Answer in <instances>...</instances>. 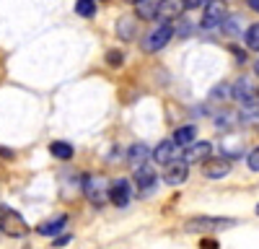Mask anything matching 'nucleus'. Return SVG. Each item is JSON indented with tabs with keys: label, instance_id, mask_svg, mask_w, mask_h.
I'll list each match as a JSON object with an SVG mask.
<instances>
[{
	"label": "nucleus",
	"instance_id": "1",
	"mask_svg": "<svg viewBox=\"0 0 259 249\" xmlns=\"http://www.w3.org/2000/svg\"><path fill=\"white\" fill-rule=\"evenodd\" d=\"M236 218H212V216H197V218H189L184 223V231L187 234H218L226 231V228H233Z\"/></svg>",
	"mask_w": 259,
	"mask_h": 249
},
{
	"label": "nucleus",
	"instance_id": "15",
	"mask_svg": "<svg viewBox=\"0 0 259 249\" xmlns=\"http://www.w3.org/2000/svg\"><path fill=\"white\" fill-rule=\"evenodd\" d=\"M231 96L236 99V101H241V104H246V101H251L254 99V91H251V83H249V78H239L233 83V89H231Z\"/></svg>",
	"mask_w": 259,
	"mask_h": 249
},
{
	"label": "nucleus",
	"instance_id": "6",
	"mask_svg": "<svg viewBox=\"0 0 259 249\" xmlns=\"http://www.w3.org/2000/svg\"><path fill=\"white\" fill-rule=\"evenodd\" d=\"M202 174H205L207 179H223V177L231 174V161H226L223 156L207 158V161L202 163Z\"/></svg>",
	"mask_w": 259,
	"mask_h": 249
},
{
	"label": "nucleus",
	"instance_id": "17",
	"mask_svg": "<svg viewBox=\"0 0 259 249\" xmlns=\"http://www.w3.org/2000/svg\"><path fill=\"white\" fill-rule=\"evenodd\" d=\"M50 153H52L55 158L68 161V158H73V145H70V143H65V140H55V143L50 145Z\"/></svg>",
	"mask_w": 259,
	"mask_h": 249
},
{
	"label": "nucleus",
	"instance_id": "5",
	"mask_svg": "<svg viewBox=\"0 0 259 249\" xmlns=\"http://www.w3.org/2000/svg\"><path fill=\"white\" fill-rule=\"evenodd\" d=\"M133 197V184L127 179H112L109 182V200L117 205V208H124Z\"/></svg>",
	"mask_w": 259,
	"mask_h": 249
},
{
	"label": "nucleus",
	"instance_id": "13",
	"mask_svg": "<svg viewBox=\"0 0 259 249\" xmlns=\"http://www.w3.org/2000/svg\"><path fill=\"white\" fill-rule=\"evenodd\" d=\"M150 156H153V153L148 151L145 143H135L133 148H130V153H127V161H130V166L138 172V169H143V166H145V161H148Z\"/></svg>",
	"mask_w": 259,
	"mask_h": 249
},
{
	"label": "nucleus",
	"instance_id": "8",
	"mask_svg": "<svg viewBox=\"0 0 259 249\" xmlns=\"http://www.w3.org/2000/svg\"><path fill=\"white\" fill-rule=\"evenodd\" d=\"M179 145L174 143V140H161L158 145H156V151H153V158L158 161V163H174V161H182L179 158Z\"/></svg>",
	"mask_w": 259,
	"mask_h": 249
},
{
	"label": "nucleus",
	"instance_id": "21",
	"mask_svg": "<svg viewBox=\"0 0 259 249\" xmlns=\"http://www.w3.org/2000/svg\"><path fill=\"white\" fill-rule=\"evenodd\" d=\"M117 34L127 42V39H133L135 36V26H133V18H122L119 21V26H117Z\"/></svg>",
	"mask_w": 259,
	"mask_h": 249
},
{
	"label": "nucleus",
	"instance_id": "7",
	"mask_svg": "<svg viewBox=\"0 0 259 249\" xmlns=\"http://www.w3.org/2000/svg\"><path fill=\"white\" fill-rule=\"evenodd\" d=\"M226 21V13H223V6L221 3H205V11H202V29H215V26H223Z\"/></svg>",
	"mask_w": 259,
	"mask_h": 249
},
{
	"label": "nucleus",
	"instance_id": "20",
	"mask_svg": "<svg viewBox=\"0 0 259 249\" xmlns=\"http://www.w3.org/2000/svg\"><path fill=\"white\" fill-rule=\"evenodd\" d=\"M75 13L91 18L96 13V3H94V0H78V3H75Z\"/></svg>",
	"mask_w": 259,
	"mask_h": 249
},
{
	"label": "nucleus",
	"instance_id": "27",
	"mask_svg": "<svg viewBox=\"0 0 259 249\" xmlns=\"http://www.w3.org/2000/svg\"><path fill=\"white\" fill-rule=\"evenodd\" d=\"M200 246H202V249H218V244H215V241H210V239H207V241H202Z\"/></svg>",
	"mask_w": 259,
	"mask_h": 249
},
{
	"label": "nucleus",
	"instance_id": "28",
	"mask_svg": "<svg viewBox=\"0 0 259 249\" xmlns=\"http://www.w3.org/2000/svg\"><path fill=\"white\" fill-rule=\"evenodd\" d=\"M246 6H249L251 11H256V13H259V0H249V3H246Z\"/></svg>",
	"mask_w": 259,
	"mask_h": 249
},
{
	"label": "nucleus",
	"instance_id": "24",
	"mask_svg": "<svg viewBox=\"0 0 259 249\" xmlns=\"http://www.w3.org/2000/svg\"><path fill=\"white\" fill-rule=\"evenodd\" d=\"M122 60H124V57H122V52H117V50L106 55V62H109V65H114V68H117V65H122Z\"/></svg>",
	"mask_w": 259,
	"mask_h": 249
},
{
	"label": "nucleus",
	"instance_id": "16",
	"mask_svg": "<svg viewBox=\"0 0 259 249\" xmlns=\"http://www.w3.org/2000/svg\"><path fill=\"white\" fill-rule=\"evenodd\" d=\"M194 138H197V128L194 124H182V128H177V133H174V140L179 148H187V145H192L194 143Z\"/></svg>",
	"mask_w": 259,
	"mask_h": 249
},
{
	"label": "nucleus",
	"instance_id": "19",
	"mask_svg": "<svg viewBox=\"0 0 259 249\" xmlns=\"http://www.w3.org/2000/svg\"><path fill=\"white\" fill-rule=\"evenodd\" d=\"M246 47L251 52H259V24H251L246 29Z\"/></svg>",
	"mask_w": 259,
	"mask_h": 249
},
{
	"label": "nucleus",
	"instance_id": "31",
	"mask_svg": "<svg viewBox=\"0 0 259 249\" xmlns=\"http://www.w3.org/2000/svg\"><path fill=\"white\" fill-rule=\"evenodd\" d=\"M256 216H259V205H256Z\"/></svg>",
	"mask_w": 259,
	"mask_h": 249
},
{
	"label": "nucleus",
	"instance_id": "29",
	"mask_svg": "<svg viewBox=\"0 0 259 249\" xmlns=\"http://www.w3.org/2000/svg\"><path fill=\"white\" fill-rule=\"evenodd\" d=\"M70 236H62V239H55V246H62V244H68Z\"/></svg>",
	"mask_w": 259,
	"mask_h": 249
},
{
	"label": "nucleus",
	"instance_id": "14",
	"mask_svg": "<svg viewBox=\"0 0 259 249\" xmlns=\"http://www.w3.org/2000/svg\"><path fill=\"white\" fill-rule=\"evenodd\" d=\"M65 223H68V216L60 213V216H55V218H50V221H45V223H39V226H36V234H41V236L60 234L62 228H65Z\"/></svg>",
	"mask_w": 259,
	"mask_h": 249
},
{
	"label": "nucleus",
	"instance_id": "2",
	"mask_svg": "<svg viewBox=\"0 0 259 249\" xmlns=\"http://www.w3.org/2000/svg\"><path fill=\"white\" fill-rule=\"evenodd\" d=\"M0 234H6L11 239H24L29 236V223L24 221V216L11 211V208H3L0 211Z\"/></svg>",
	"mask_w": 259,
	"mask_h": 249
},
{
	"label": "nucleus",
	"instance_id": "11",
	"mask_svg": "<svg viewBox=\"0 0 259 249\" xmlns=\"http://www.w3.org/2000/svg\"><path fill=\"white\" fill-rule=\"evenodd\" d=\"M135 184H138V190H140V192H153V190H156V184H158V177H156L153 169L143 166V169L135 172Z\"/></svg>",
	"mask_w": 259,
	"mask_h": 249
},
{
	"label": "nucleus",
	"instance_id": "25",
	"mask_svg": "<svg viewBox=\"0 0 259 249\" xmlns=\"http://www.w3.org/2000/svg\"><path fill=\"white\" fill-rule=\"evenodd\" d=\"M189 26H192L189 21H187V18H182V21H179V29H177V34H179V36H189V34H192V29H189Z\"/></svg>",
	"mask_w": 259,
	"mask_h": 249
},
{
	"label": "nucleus",
	"instance_id": "23",
	"mask_svg": "<svg viewBox=\"0 0 259 249\" xmlns=\"http://www.w3.org/2000/svg\"><path fill=\"white\" fill-rule=\"evenodd\" d=\"M231 86L228 83H223V86H215V91H212V99H226V96H231V91H228Z\"/></svg>",
	"mask_w": 259,
	"mask_h": 249
},
{
	"label": "nucleus",
	"instance_id": "9",
	"mask_svg": "<svg viewBox=\"0 0 259 249\" xmlns=\"http://www.w3.org/2000/svg\"><path fill=\"white\" fill-rule=\"evenodd\" d=\"M187 177H189V166H187L184 161H174V163H168V166H166V172H163V182H166V184H171V187L184 184V182H187Z\"/></svg>",
	"mask_w": 259,
	"mask_h": 249
},
{
	"label": "nucleus",
	"instance_id": "10",
	"mask_svg": "<svg viewBox=\"0 0 259 249\" xmlns=\"http://www.w3.org/2000/svg\"><path fill=\"white\" fill-rule=\"evenodd\" d=\"M210 151H212V145L207 143V140H202V143H192L189 145V151H184V163L189 166V163H194V161H207L210 158Z\"/></svg>",
	"mask_w": 259,
	"mask_h": 249
},
{
	"label": "nucleus",
	"instance_id": "26",
	"mask_svg": "<svg viewBox=\"0 0 259 249\" xmlns=\"http://www.w3.org/2000/svg\"><path fill=\"white\" fill-rule=\"evenodd\" d=\"M200 6H205V3H200V0H187V3H182V8H187V11H194Z\"/></svg>",
	"mask_w": 259,
	"mask_h": 249
},
{
	"label": "nucleus",
	"instance_id": "22",
	"mask_svg": "<svg viewBox=\"0 0 259 249\" xmlns=\"http://www.w3.org/2000/svg\"><path fill=\"white\" fill-rule=\"evenodd\" d=\"M246 166L251 172H259V148H254L249 156H246Z\"/></svg>",
	"mask_w": 259,
	"mask_h": 249
},
{
	"label": "nucleus",
	"instance_id": "30",
	"mask_svg": "<svg viewBox=\"0 0 259 249\" xmlns=\"http://www.w3.org/2000/svg\"><path fill=\"white\" fill-rule=\"evenodd\" d=\"M254 73H256V75H259V60H256V62H254Z\"/></svg>",
	"mask_w": 259,
	"mask_h": 249
},
{
	"label": "nucleus",
	"instance_id": "18",
	"mask_svg": "<svg viewBox=\"0 0 259 249\" xmlns=\"http://www.w3.org/2000/svg\"><path fill=\"white\" fill-rule=\"evenodd\" d=\"M223 31L231 34V36L244 34V29H241V18H239V16H228V18L223 21Z\"/></svg>",
	"mask_w": 259,
	"mask_h": 249
},
{
	"label": "nucleus",
	"instance_id": "3",
	"mask_svg": "<svg viewBox=\"0 0 259 249\" xmlns=\"http://www.w3.org/2000/svg\"><path fill=\"white\" fill-rule=\"evenodd\" d=\"M177 34V29L171 26V21H161L158 26H153L148 31V36L143 39V47L148 50V52H158V50H163L168 42H171V36Z\"/></svg>",
	"mask_w": 259,
	"mask_h": 249
},
{
	"label": "nucleus",
	"instance_id": "4",
	"mask_svg": "<svg viewBox=\"0 0 259 249\" xmlns=\"http://www.w3.org/2000/svg\"><path fill=\"white\" fill-rule=\"evenodd\" d=\"M80 184H83V195L89 197V202H94V205H104L106 200H109V184H106L101 177H96V174H85V177L80 179Z\"/></svg>",
	"mask_w": 259,
	"mask_h": 249
},
{
	"label": "nucleus",
	"instance_id": "12",
	"mask_svg": "<svg viewBox=\"0 0 259 249\" xmlns=\"http://www.w3.org/2000/svg\"><path fill=\"white\" fill-rule=\"evenodd\" d=\"M161 8L163 3H158V0H138L135 3V13L143 18V21H153L161 16Z\"/></svg>",
	"mask_w": 259,
	"mask_h": 249
}]
</instances>
